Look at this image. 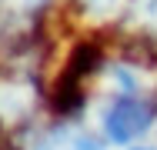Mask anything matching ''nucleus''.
Instances as JSON below:
<instances>
[{"instance_id": "obj_1", "label": "nucleus", "mask_w": 157, "mask_h": 150, "mask_svg": "<svg viewBox=\"0 0 157 150\" xmlns=\"http://www.w3.org/2000/svg\"><path fill=\"white\" fill-rule=\"evenodd\" d=\"M114 77L117 87L100 107V130L110 144L130 147L140 137H147L151 127L157 123V93L140 87L137 77L124 67H117Z\"/></svg>"}, {"instance_id": "obj_2", "label": "nucleus", "mask_w": 157, "mask_h": 150, "mask_svg": "<svg viewBox=\"0 0 157 150\" xmlns=\"http://www.w3.org/2000/svg\"><path fill=\"white\" fill-rule=\"evenodd\" d=\"M44 10L47 0H0V43L17 50L24 40H30Z\"/></svg>"}, {"instance_id": "obj_3", "label": "nucleus", "mask_w": 157, "mask_h": 150, "mask_svg": "<svg viewBox=\"0 0 157 150\" xmlns=\"http://www.w3.org/2000/svg\"><path fill=\"white\" fill-rule=\"evenodd\" d=\"M97 63H100V50H97L94 43H80V47L70 54V63H67L60 84H57V107H60V110H74V107L80 103V97H84L80 87H84V80L97 70Z\"/></svg>"}, {"instance_id": "obj_4", "label": "nucleus", "mask_w": 157, "mask_h": 150, "mask_svg": "<svg viewBox=\"0 0 157 150\" xmlns=\"http://www.w3.org/2000/svg\"><path fill=\"white\" fill-rule=\"evenodd\" d=\"M30 150H104V144L80 123H54L37 133Z\"/></svg>"}, {"instance_id": "obj_5", "label": "nucleus", "mask_w": 157, "mask_h": 150, "mask_svg": "<svg viewBox=\"0 0 157 150\" xmlns=\"http://www.w3.org/2000/svg\"><path fill=\"white\" fill-rule=\"evenodd\" d=\"M124 30L147 50H157V0H130L124 13Z\"/></svg>"}, {"instance_id": "obj_6", "label": "nucleus", "mask_w": 157, "mask_h": 150, "mask_svg": "<svg viewBox=\"0 0 157 150\" xmlns=\"http://www.w3.org/2000/svg\"><path fill=\"white\" fill-rule=\"evenodd\" d=\"M80 3H84L87 10H94V13H100V10H107V7L114 3V0H80Z\"/></svg>"}, {"instance_id": "obj_7", "label": "nucleus", "mask_w": 157, "mask_h": 150, "mask_svg": "<svg viewBox=\"0 0 157 150\" xmlns=\"http://www.w3.org/2000/svg\"><path fill=\"white\" fill-rule=\"evenodd\" d=\"M130 150H157V147H130Z\"/></svg>"}]
</instances>
